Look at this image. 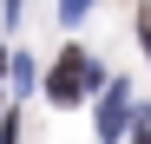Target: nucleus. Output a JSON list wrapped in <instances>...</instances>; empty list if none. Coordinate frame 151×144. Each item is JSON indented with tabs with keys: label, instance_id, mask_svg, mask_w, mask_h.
Returning <instances> with one entry per match:
<instances>
[{
	"label": "nucleus",
	"instance_id": "obj_8",
	"mask_svg": "<svg viewBox=\"0 0 151 144\" xmlns=\"http://www.w3.org/2000/svg\"><path fill=\"white\" fill-rule=\"evenodd\" d=\"M0 111H7V92H0Z\"/></svg>",
	"mask_w": 151,
	"mask_h": 144
},
{
	"label": "nucleus",
	"instance_id": "obj_9",
	"mask_svg": "<svg viewBox=\"0 0 151 144\" xmlns=\"http://www.w3.org/2000/svg\"><path fill=\"white\" fill-rule=\"evenodd\" d=\"M0 72H7V53H0Z\"/></svg>",
	"mask_w": 151,
	"mask_h": 144
},
{
	"label": "nucleus",
	"instance_id": "obj_3",
	"mask_svg": "<svg viewBox=\"0 0 151 144\" xmlns=\"http://www.w3.org/2000/svg\"><path fill=\"white\" fill-rule=\"evenodd\" d=\"M7 72H13V85H20V92H27V85H33V79H40V66H33V59H27V53H20V59H7Z\"/></svg>",
	"mask_w": 151,
	"mask_h": 144
},
{
	"label": "nucleus",
	"instance_id": "obj_6",
	"mask_svg": "<svg viewBox=\"0 0 151 144\" xmlns=\"http://www.w3.org/2000/svg\"><path fill=\"white\" fill-rule=\"evenodd\" d=\"M132 118H138V131H132V144H151V118H145L138 105H132Z\"/></svg>",
	"mask_w": 151,
	"mask_h": 144
},
{
	"label": "nucleus",
	"instance_id": "obj_10",
	"mask_svg": "<svg viewBox=\"0 0 151 144\" xmlns=\"http://www.w3.org/2000/svg\"><path fill=\"white\" fill-rule=\"evenodd\" d=\"M0 144H7V138H0Z\"/></svg>",
	"mask_w": 151,
	"mask_h": 144
},
{
	"label": "nucleus",
	"instance_id": "obj_1",
	"mask_svg": "<svg viewBox=\"0 0 151 144\" xmlns=\"http://www.w3.org/2000/svg\"><path fill=\"white\" fill-rule=\"evenodd\" d=\"M92 85H105V72H99V59L86 53V46H66V53L53 59V72H46V98H53L59 111H72L79 98H92Z\"/></svg>",
	"mask_w": 151,
	"mask_h": 144
},
{
	"label": "nucleus",
	"instance_id": "obj_5",
	"mask_svg": "<svg viewBox=\"0 0 151 144\" xmlns=\"http://www.w3.org/2000/svg\"><path fill=\"white\" fill-rule=\"evenodd\" d=\"M138 46H145V53H151V0H145V7H138Z\"/></svg>",
	"mask_w": 151,
	"mask_h": 144
},
{
	"label": "nucleus",
	"instance_id": "obj_4",
	"mask_svg": "<svg viewBox=\"0 0 151 144\" xmlns=\"http://www.w3.org/2000/svg\"><path fill=\"white\" fill-rule=\"evenodd\" d=\"M86 13H92V0H59V20H66V26H79Z\"/></svg>",
	"mask_w": 151,
	"mask_h": 144
},
{
	"label": "nucleus",
	"instance_id": "obj_7",
	"mask_svg": "<svg viewBox=\"0 0 151 144\" xmlns=\"http://www.w3.org/2000/svg\"><path fill=\"white\" fill-rule=\"evenodd\" d=\"M20 7H27V0H7V20H20Z\"/></svg>",
	"mask_w": 151,
	"mask_h": 144
},
{
	"label": "nucleus",
	"instance_id": "obj_2",
	"mask_svg": "<svg viewBox=\"0 0 151 144\" xmlns=\"http://www.w3.org/2000/svg\"><path fill=\"white\" fill-rule=\"evenodd\" d=\"M125 118H132V79H112L99 92V144H118L125 138Z\"/></svg>",
	"mask_w": 151,
	"mask_h": 144
}]
</instances>
